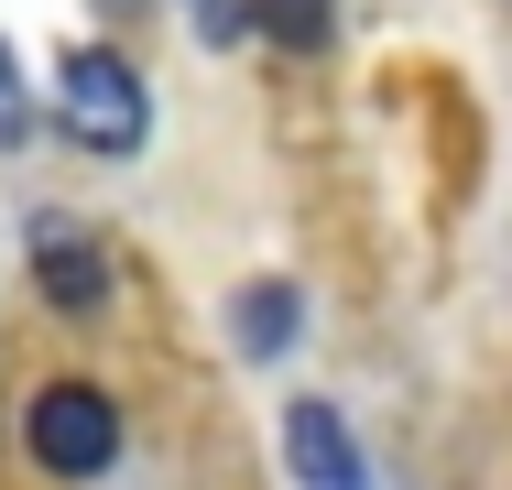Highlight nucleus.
<instances>
[{"mask_svg":"<svg viewBox=\"0 0 512 490\" xmlns=\"http://www.w3.org/2000/svg\"><path fill=\"white\" fill-rule=\"evenodd\" d=\"M11 142H33V77H22V55L0 44V153Z\"/></svg>","mask_w":512,"mask_h":490,"instance_id":"obj_7","label":"nucleus"},{"mask_svg":"<svg viewBox=\"0 0 512 490\" xmlns=\"http://www.w3.org/2000/svg\"><path fill=\"white\" fill-rule=\"evenodd\" d=\"M284 469L306 490H371V458H360L338 403H284Z\"/></svg>","mask_w":512,"mask_h":490,"instance_id":"obj_4","label":"nucleus"},{"mask_svg":"<svg viewBox=\"0 0 512 490\" xmlns=\"http://www.w3.org/2000/svg\"><path fill=\"white\" fill-rule=\"evenodd\" d=\"M55 120H66L99 164H131V153L153 142V98L131 77V55H109V44H77V55L55 66Z\"/></svg>","mask_w":512,"mask_h":490,"instance_id":"obj_1","label":"nucleus"},{"mask_svg":"<svg viewBox=\"0 0 512 490\" xmlns=\"http://www.w3.org/2000/svg\"><path fill=\"white\" fill-rule=\"evenodd\" d=\"M251 33H273L284 55H327L338 11H327V0H251Z\"/></svg>","mask_w":512,"mask_h":490,"instance_id":"obj_6","label":"nucleus"},{"mask_svg":"<svg viewBox=\"0 0 512 490\" xmlns=\"http://www.w3.org/2000/svg\"><path fill=\"white\" fill-rule=\"evenodd\" d=\"M197 22H207V44H240V33H251V11H240V0H207Z\"/></svg>","mask_w":512,"mask_h":490,"instance_id":"obj_8","label":"nucleus"},{"mask_svg":"<svg viewBox=\"0 0 512 490\" xmlns=\"http://www.w3.org/2000/svg\"><path fill=\"white\" fill-rule=\"evenodd\" d=\"M109 11H131V0H109Z\"/></svg>","mask_w":512,"mask_h":490,"instance_id":"obj_9","label":"nucleus"},{"mask_svg":"<svg viewBox=\"0 0 512 490\" xmlns=\"http://www.w3.org/2000/svg\"><path fill=\"white\" fill-rule=\"evenodd\" d=\"M295 327H306V294L284 284V273H262V284L229 294V349H240V360H284Z\"/></svg>","mask_w":512,"mask_h":490,"instance_id":"obj_5","label":"nucleus"},{"mask_svg":"<svg viewBox=\"0 0 512 490\" xmlns=\"http://www.w3.org/2000/svg\"><path fill=\"white\" fill-rule=\"evenodd\" d=\"M22 447L44 480H109L120 469V403L99 382H44L22 414Z\"/></svg>","mask_w":512,"mask_h":490,"instance_id":"obj_2","label":"nucleus"},{"mask_svg":"<svg viewBox=\"0 0 512 490\" xmlns=\"http://www.w3.org/2000/svg\"><path fill=\"white\" fill-rule=\"evenodd\" d=\"M33 294H44L55 316H99L109 305V240L88 218H66V207L33 218Z\"/></svg>","mask_w":512,"mask_h":490,"instance_id":"obj_3","label":"nucleus"}]
</instances>
